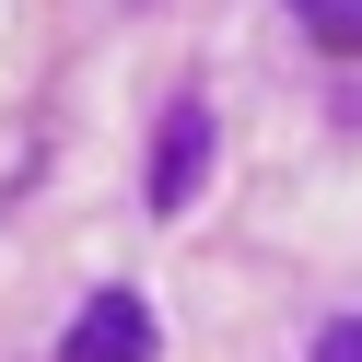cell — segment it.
Instances as JSON below:
<instances>
[{
  "label": "cell",
  "instance_id": "cell-1",
  "mask_svg": "<svg viewBox=\"0 0 362 362\" xmlns=\"http://www.w3.org/2000/svg\"><path fill=\"white\" fill-rule=\"evenodd\" d=\"M59 362H152V304L129 281H105L94 304L71 315V339H59Z\"/></svg>",
  "mask_w": 362,
  "mask_h": 362
},
{
  "label": "cell",
  "instance_id": "cell-2",
  "mask_svg": "<svg viewBox=\"0 0 362 362\" xmlns=\"http://www.w3.org/2000/svg\"><path fill=\"white\" fill-rule=\"evenodd\" d=\"M199 175H211V105H175L164 117V141H152V211H187L199 199Z\"/></svg>",
  "mask_w": 362,
  "mask_h": 362
},
{
  "label": "cell",
  "instance_id": "cell-3",
  "mask_svg": "<svg viewBox=\"0 0 362 362\" xmlns=\"http://www.w3.org/2000/svg\"><path fill=\"white\" fill-rule=\"evenodd\" d=\"M292 12H304L327 47H362V0H292Z\"/></svg>",
  "mask_w": 362,
  "mask_h": 362
},
{
  "label": "cell",
  "instance_id": "cell-4",
  "mask_svg": "<svg viewBox=\"0 0 362 362\" xmlns=\"http://www.w3.org/2000/svg\"><path fill=\"white\" fill-rule=\"evenodd\" d=\"M315 362H362V315H339V327L315 339Z\"/></svg>",
  "mask_w": 362,
  "mask_h": 362
}]
</instances>
